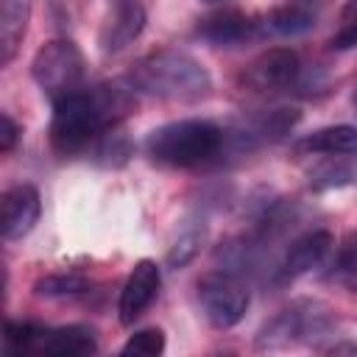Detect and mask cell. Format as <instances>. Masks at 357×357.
Wrapping results in <instances>:
<instances>
[{"instance_id": "6da1fadb", "label": "cell", "mask_w": 357, "mask_h": 357, "mask_svg": "<svg viewBox=\"0 0 357 357\" xmlns=\"http://www.w3.org/2000/svg\"><path fill=\"white\" fill-rule=\"evenodd\" d=\"M137 106V92L126 78L84 86L53 103L50 114V148L59 156L89 153L95 142L120 126Z\"/></svg>"}, {"instance_id": "7a4b0ae2", "label": "cell", "mask_w": 357, "mask_h": 357, "mask_svg": "<svg viewBox=\"0 0 357 357\" xmlns=\"http://www.w3.org/2000/svg\"><path fill=\"white\" fill-rule=\"evenodd\" d=\"M137 95L170 100V103H198L212 95L209 70L187 50L156 47L137 59L126 75Z\"/></svg>"}, {"instance_id": "3957f363", "label": "cell", "mask_w": 357, "mask_h": 357, "mask_svg": "<svg viewBox=\"0 0 357 357\" xmlns=\"http://www.w3.org/2000/svg\"><path fill=\"white\" fill-rule=\"evenodd\" d=\"M153 165L173 170H201L226 159V126L204 117L173 120L153 128L142 142Z\"/></svg>"}, {"instance_id": "277c9868", "label": "cell", "mask_w": 357, "mask_h": 357, "mask_svg": "<svg viewBox=\"0 0 357 357\" xmlns=\"http://www.w3.org/2000/svg\"><path fill=\"white\" fill-rule=\"evenodd\" d=\"M335 332H337V315L329 304L318 298H296L259 326L254 337V349L257 351H287L296 346L321 349V343L326 337H335Z\"/></svg>"}, {"instance_id": "5b68a950", "label": "cell", "mask_w": 357, "mask_h": 357, "mask_svg": "<svg viewBox=\"0 0 357 357\" xmlns=\"http://www.w3.org/2000/svg\"><path fill=\"white\" fill-rule=\"evenodd\" d=\"M31 78L36 81V86L50 103L84 89L86 61L81 47L67 36H56L45 42L31 59Z\"/></svg>"}, {"instance_id": "8992f818", "label": "cell", "mask_w": 357, "mask_h": 357, "mask_svg": "<svg viewBox=\"0 0 357 357\" xmlns=\"http://www.w3.org/2000/svg\"><path fill=\"white\" fill-rule=\"evenodd\" d=\"M195 296H198L204 318L215 329L237 326L245 318L248 304H251V290H248L245 276H240L229 268H218V271L204 273L195 284Z\"/></svg>"}, {"instance_id": "52a82bcc", "label": "cell", "mask_w": 357, "mask_h": 357, "mask_svg": "<svg viewBox=\"0 0 357 357\" xmlns=\"http://www.w3.org/2000/svg\"><path fill=\"white\" fill-rule=\"evenodd\" d=\"M243 89L254 95H287L304 86V64L290 47H268L240 73Z\"/></svg>"}, {"instance_id": "ba28073f", "label": "cell", "mask_w": 357, "mask_h": 357, "mask_svg": "<svg viewBox=\"0 0 357 357\" xmlns=\"http://www.w3.org/2000/svg\"><path fill=\"white\" fill-rule=\"evenodd\" d=\"M332 251H335V237L329 229H307V231L290 237V243L282 248V254L271 271L268 284L271 287L293 284L296 279L326 265Z\"/></svg>"}, {"instance_id": "9c48e42d", "label": "cell", "mask_w": 357, "mask_h": 357, "mask_svg": "<svg viewBox=\"0 0 357 357\" xmlns=\"http://www.w3.org/2000/svg\"><path fill=\"white\" fill-rule=\"evenodd\" d=\"M296 123H298V112L284 106L245 114L243 120L226 128V156H243L262 145L279 142L296 128Z\"/></svg>"}, {"instance_id": "30bf717a", "label": "cell", "mask_w": 357, "mask_h": 357, "mask_svg": "<svg viewBox=\"0 0 357 357\" xmlns=\"http://www.w3.org/2000/svg\"><path fill=\"white\" fill-rule=\"evenodd\" d=\"M262 36H265V22L237 8L215 11L195 25V39H201L209 47H240Z\"/></svg>"}, {"instance_id": "8fae6325", "label": "cell", "mask_w": 357, "mask_h": 357, "mask_svg": "<svg viewBox=\"0 0 357 357\" xmlns=\"http://www.w3.org/2000/svg\"><path fill=\"white\" fill-rule=\"evenodd\" d=\"M162 287V271L153 259H139L134 262L131 273L126 276L123 287H120V298H117V318L123 326H131L134 321H139L151 304L156 301Z\"/></svg>"}, {"instance_id": "7c38bea8", "label": "cell", "mask_w": 357, "mask_h": 357, "mask_svg": "<svg viewBox=\"0 0 357 357\" xmlns=\"http://www.w3.org/2000/svg\"><path fill=\"white\" fill-rule=\"evenodd\" d=\"M145 22H148V11H145L142 0H112V8L98 33L100 50L106 56L126 50L128 45H134L142 36Z\"/></svg>"}, {"instance_id": "4fadbf2b", "label": "cell", "mask_w": 357, "mask_h": 357, "mask_svg": "<svg viewBox=\"0 0 357 357\" xmlns=\"http://www.w3.org/2000/svg\"><path fill=\"white\" fill-rule=\"evenodd\" d=\"M42 215V198L33 184H14L0 198V234L6 243L22 240L33 231Z\"/></svg>"}, {"instance_id": "5bb4252c", "label": "cell", "mask_w": 357, "mask_h": 357, "mask_svg": "<svg viewBox=\"0 0 357 357\" xmlns=\"http://www.w3.org/2000/svg\"><path fill=\"white\" fill-rule=\"evenodd\" d=\"M296 156H357V126L337 123V126H324L310 134H301L293 142Z\"/></svg>"}, {"instance_id": "9a60e30c", "label": "cell", "mask_w": 357, "mask_h": 357, "mask_svg": "<svg viewBox=\"0 0 357 357\" xmlns=\"http://www.w3.org/2000/svg\"><path fill=\"white\" fill-rule=\"evenodd\" d=\"M324 0H287L262 17L265 33L273 36H301L315 28Z\"/></svg>"}, {"instance_id": "2e32d148", "label": "cell", "mask_w": 357, "mask_h": 357, "mask_svg": "<svg viewBox=\"0 0 357 357\" xmlns=\"http://www.w3.org/2000/svg\"><path fill=\"white\" fill-rule=\"evenodd\" d=\"M95 351H98V337H95V329L86 324L45 329L39 343V354H53V357H84Z\"/></svg>"}, {"instance_id": "e0dca14e", "label": "cell", "mask_w": 357, "mask_h": 357, "mask_svg": "<svg viewBox=\"0 0 357 357\" xmlns=\"http://www.w3.org/2000/svg\"><path fill=\"white\" fill-rule=\"evenodd\" d=\"M33 0H0V67H8L28 33Z\"/></svg>"}, {"instance_id": "ac0fdd59", "label": "cell", "mask_w": 357, "mask_h": 357, "mask_svg": "<svg viewBox=\"0 0 357 357\" xmlns=\"http://www.w3.org/2000/svg\"><path fill=\"white\" fill-rule=\"evenodd\" d=\"M307 184L312 192L357 187V156H315L307 170Z\"/></svg>"}, {"instance_id": "d6986e66", "label": "cell", "mask_w": 357, "mask_h": 357, "mask_svg": "<svg viewBox=\"0 0 357 357\" xmlns=\"http://www.w3.org/2000/svg\"><path fill=\"white\" fill-rule=\"evenodd\" d=\"M326 279L337 287L357 293V229L346 231L326 262Z\"/></svg>"}, {"instance_id": "ffe728a7", "label": "cell", "mask_w": 357, "mask_h": 357, "mask_svg": "<svg viewBox=\"0 0 357 357\" xmlns=\"http://www.w3.org/2000/svg\"><path fill=\"white\" fill-rule=\"evenodd\" d=\"M131 153H134V145H131V139H128L123 123H120V126H112V128L95 142V148L89 151V156H92L100 167H112V170L123 167V165L131 159Z\"/></svg>"}, {"instance_id": "44dd1931", "label": "cell", "mask_w": 357, "mask_h": 357, "mask_svg": "<svg viewBox=\"0 0 357 357\" xmlns=\"http://www.w3.org/2000/svg\"><path fill=\"white\" fill-rule=\"evenodd\" d=\"M92 279L75 273V271H61V273H47L33 284L36 296L45 298H73V296H84L89 293Z\"/></svg>"}, {"instance_id": "7402d4cb", "label": "cell", "mask_w": 357, "mask_h": 357, "mask_svg": "<svg viewBox=\"0 0 357 357\" xmlns=\"http://www.w3.org/2000/svg\"><path fill=\"white\" fill-rule=\"evenodd\" d=\"M47 326H39L33 321H6L3 332V349L8 354H39V343Z\"/></svg>"}, {"instance_id": "603a6c76", "label": "cell", "mask_w": 357, "mask_h": 357, "mask_svg": "<svg viewBox=\"0 0 357 357\" xmlns=\"http://www.w3.org/2000/svg\"><path fill=\"white\" fill-rule=\"evenodd\" d=\"M204 237H206V229L204 226H184L178 231V237L173 240V245L167 248V259H165L167 268L170 271H178V268L190 265L198 257V251L204 245Z\"/></svg>"}, {"instance_id": "cb8c5ba5", "label": "cell", "mask_w": 357, "mask_h": 357, "mask_svg": "<svg viewBox=\"0 0 357 357\" xmlns=\"http://www.w3.org/2000/svg\"><path fill=\"white\" fill-rule=\"evenodd\" d=\"M167 346L165 340V332L159 326H148V329H137L120 349V354H128V357H156L162 354Z\"/></svg>"}, {"instance_id": "d4e9b609", "label": "cell", "mask_w": 357, "mask_h": 357, "mask_svg": "<svg viewBox=\"0 0 357 357\" xmlns=\"http://www.w3.org/2000/svg\"><path fill=\"white\" fill-rule=\"evenodd\" d=\"M20 134H22V128L17 126V120L8 112H3L0 114V153H11L20 142Z\"/></svg>"}, {"instance_id": "484cf974", "label": "cell", "mask_w": 357, "mask_h": 357, "mask_svg": "<svg viewBox=\"0 0 357 357\" xmlns=\"http://www.w3.org/2000/svg\"><path fill=\"white\" fill-rule=\"evenodd\" d=\"M329 47H332V50L357 47V20H354V22H343V28L329 39Z\"/></svg>"}, {"instance_id": "4316f807", "label": "cell", "mask_w": 357, "mask_h": 357, "mask_svg": "<svg viewBox=\"0 0 357 357\" xmlns=\"http://www.w3.org/2000/svg\"><path fill=\"white\" fill-rule=\"evenodd\" d=\"M324 351H329V354H357V343H349V340H340V343H332V346H324Z\"/></svg>"}, {"instance_id": "83f0119b", "label": "cell", "mask_w": 357, "mask_h": 357, "mask_svg": "<svg viewBox=\"0 0 357 357\" xmlns=\"http://www.w3.org/2000/svg\"><path fill=\"white\" fill-rule=\"evenodd\" d=\"M340 20H343V22H354V20H357V0H346V3H343Z\"/></svg>"}, {"instance_id": "f1b7e54d", "label": "cell", "mask_w": 357, "mask_h": 357, "mask_svg": "<svg viewBox=\"0 0 357 357\" xmlns=\"http://www.w3.org/2000/svg\"><path fill=\"white\" fill-rule=\"evenodd\" d=\"M354 106H357V95H354Z\"/></svg>"}]
</instances>
